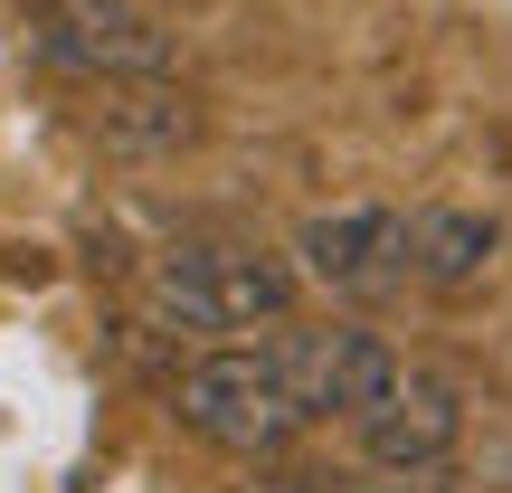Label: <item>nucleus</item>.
<instances>
[{
  "mask_svg": "<svg viewBox=\"0 0 512 493\" xmlns=\"http://www.w3.org/2000/svg\"><path fill=\"white\" fill-rule=\"evenodd\" d=\"M294 285L304 275L256 238H181L152 256V304L181 332L209 342H247V332H285L294 323Z\"/></svg>",
  "mask_w": 512,
  "mask_h": 493,
  "instance_id": "f257e3e1",
  "label": "nucleus"
},
{
  "mask_svg": "<svg viewBox=\"0 0 512 493\" xmlns=\"http://www.w3.org/2000/svg\"><path fill=\"white\" fill-rule=\"evenodd\" d=\"M171 418H181L200 446H219V456L266 465V456H285V446L313 427V408H304V389H294V370L275 361V342L266 351L256 342H219L209 361H190L181 380H171Z\"/></svg>",
  "mask_w": 512,
  "mask_h": 493,
  "instance_id": "f03ea898",
  "label": "nucleus"
},
{
  "mask_svg": "<svg viewBox=\"0 0 512 493\" xmlns=\"http://www.w3.org/2000/svg\"><path fill=\"white\" fill-rule=\"evenodd\" d=\"M38 67L76 76V86H133V76H171V29L143 0H38L29 10Z\"/></svg>",
  "mask_w": 512,
  "mask_h": 493,
  "instance_id": "7ed1b4c3",
  "label": "nucleus"
},
{
  "mask_svg": "<svg viewBox=\"0 0 512 493\" xmlns=\"http://www.w3.org/2000/svg\"><path fill=\"white\" fill-rule=\"evenodd\" d=\"M294 275L332 304H389V294L418 285L408 266V209L389 200H342V209H313L304 238H294Z\"/></svg>",
  "mask_w": 512,
  "mask_h": 493,
  "instance_id": "20e7f679",
  "label": "nucleus"
},
{
  "mask_svg": "<svg viewBox=\"0 0 512 493\" xmlns=\"http://www.w3.org/2000/svg\"><path fill=\"white\" fill-rule=\"evenodd\" d=\"M351 437H361V456L380 465V475H427V465H446L465 446V389L446 380V370L389 351L370 399L351 408Z\"/></svg>",
  "mask_w": 512,
  "mask_h": 493,
  "instance_id": "39448f33",
  "label": "nucleus"
},
{
  "mask_svg": "<svg viewBox=\"0 0 512 493\" xmlns=\"http://www.w3.org/2000/svg\"><path fill=\"white\" fill-rule=\"evenodd\" d=\"M275 361L294 370V389H304L313 418H351V408L370 399V380L389 370V342L361 332V323H313V332H285Z\"/></svg>",
  "mask_w": 512,
  "mask_h": 493,
  "instance_id": "423d86ee",
  "label": "nucleus"
},
{
  "mask_svg": "<svg viewBox=\"0 0 512 493\" xmlns=\"http://www.w3.org/2000/svg\"><path fill=\"white\" fill-rule=\"evenodd\" d=\"M408 266H418L427 294H475V285H494L503 219H494V209H456V200L408 209Z\"/></svg>",
  "mask_w": 512,
  "mask_h": 493,
  "instance_id": "0eeeda50",
  "label": "nucleus"
},
{
  "mask_svg": "<svg viewBox=\"0 0 512 493\" xmlns=\"http://www.w3.org/2000/svg\"><path fill=\"white\" fill-rule=\"evenodd\" d=\"M105 105H95V143L124 152V162H152V152H181L190 133H200V114H190L181 86H162V76H133V86H95Z\"/></svg>",
  "mask_w": 512,
  "mask_h": 493,
  "instance_id": "6e6552de",
  "label": "nucleus"
}]
</instances>
